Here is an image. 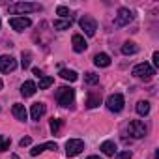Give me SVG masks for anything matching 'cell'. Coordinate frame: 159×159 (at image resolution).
<instances>
[{"label": "cell", "mask_w": 159, "mask_h": 159, "mask_svg": "<svg viewBox=\"0 0 159 159\" xmlns=\"http://www.w3.org/2000/svg\"><path fill=\"white\" fill-rule=\"evenodd\" d=\"M73 99H75V90H73V88L60 86V88L56 90V101H58V105H62V107H71V105H73Z\"/></svg>", "instance_id": "1"}, {"label": "cell", "mask_w": 159, "mask_h": 159, "mask_svg": "<svg viewBox=\"0 0 159 159\" xmlns=\"http://www.w3.org/2000/svg\"><path fill=\"white\" fill-rule=\"evenodd\" d=\"M8 11L11 15H19V13H30V11H41V6L39 4H32V2H17V4H11L8 8Z\"/></svg>", "instance_id": "2"}, {"label": "cell", "mask_w": 159, "mask_h": 159, "mask_svg": "<svg viewBox=\"0 0 159 159\" xmlns=\"http://www.w3.org/2000/svg\"><path fill=\"white\" fill-rule=\"evenodd\" d=\"M133 75H135L137 79H142V81H150V79L155 75V69H153L150 64L142 62V64H139V66L133 67Z\"/></svg>", "instance_id": "3"}, {"label": "cell", "mask_w": 159, "mask_h": 159, "mask_svg": "<svg viewBox=\"0 0 159 159\" xmlns=\"http://www.w3.org/2000/svg\"><path fill=\"white\" fill-rule=\"evenodd\" d=\"M83 150H84V142L81 139H69L66 142V155L67 157H75V155L81 153Z\"/></svg>", "instance_id": "4"}, {"label": "cell", "mask_w": 159, "mask_h": 159, "mask_svg": "<svg viewBox=\"0 0 159 159\" xmlns=\"http://www.w3.org/2000/svg\"><path fill=\"white\" fill-rule=\"evenodd\" d=\"M127 131H129V135H131L133 139H142V137L148 133V127L144 125V122H140V120H133V122H129Z\"/></svg>", "instance_id": "5"}, {"label": "cell", "mask_w": 159, "mask_h": 159, "mask_svg": "<svg viewBox=\"0 0 159 159\" xmlns=\"http://www.w3.org/2000/svg\"><path fill=\"white\" fill-rule=\"evenodd\" d=\"M124 105H125V101H124L122 94H112V96L107 98V109L111 112H120L124 109Z\"/></svg>", "instance_id": "6"}, {"label": "cell", "mask_w": 159, "mask_h": 159, "mask_svg": "<svg viewBox=\"0 0 159 159\" xmlns=\"http://www.w3.org/2000/svg\"><path fill=\"white\" fill-rule=\"evenodd\" d=\"M131 21H133V11L127 10V8H120V10H118V15H116V19H114V26L122 28V26L129 25Z\"/></svg>", "instance_id": "7"}, {"label": "cell", "mask_w": 159, "mask_h": 159, "mask_svg": "<svg viewBox=\"0 0 159 159\" xmlns=\"http://www.w3.org/2000/svg\"><path fill=\"white\" fill-rule=\"evenodd\" d=\"M79 25H81V28L84 30V34H86V36H94V34H96V30H98V23H96V19H94V17H90V15L81 17Z\"/></svg>", "instance_id": "8"}, {"label": "cell", "mask_w": 159, "mask_h": 159, "mask_svg": "<svg viewBox=\"0 0 159 159\" xmlns=\"http://www.w3.org/2000/svg\"><path fill=\"white\" fill-rule=\"evenodd\" d=\"M32 25V21L28 17H11L10 19V26L15 30V32H23L25 28H28Z\"/></svg>", "instance_id": "9"}, {"label": "cell", "mask_w": 159, "mask_h": 159, "mask_svg": "<svg viewBox=\"0 0 159 159\" xmlns=\"http://www.w3.org/2000/svg\"><path fill=\"white\" fill-rule=\"evenodd\" d=\"M17 67V60L13 58V56H0V71L2 73H10V71H13Z\"/></svg>", "instance_id": "10"}, {"label": "cell", "mask_w": 159, "mask_h": 159, "mask_svg": "<svg viewBox=\"0 0 159 159\" xmlns=\"http://www.w3.org/2000/svg\"><path fill=\"white\" fill-rule=\"evenodd\" d=\"M71 45H73V51H75V52H84L86 47H88L86 39H84L81 34H73V38H71Z\"/></svg>", "instance_id": "11"}, {"label": "cell", "mask_w": 159, "mask_h": 159, "mask_svg": "<svg viewBox=\"0 0 159 159\" xmlns=\"http://www.w3.org/2000/svg\"><path fill=\"white\" fill-rule=\"evenodd\" d=\"M11 112H13V116H15L19 122H26V118H28V111H26L25 105H21V103H15V105L11 107Z\"/></svg>", "instance_id": "12"}, {"label": "cell", "mask_w": 159, "mask_h": 159, "mask_svg": "<svg viewBox=\"0 0 159 159\" xmlns=\"http://www.w3.org/2000/svg\"><path fill=\"white\" fill-rule=\"evenodd\" d=\"M45 111H47L45 103H34L32 109H30V116H32V120H39V118L45 114Z\"/></svg>", "instance_id": "13"}, {"label": "cell", "mask_w": 159, "mask_h": 159, "mask_svg": "<svg viewBox=\"0 0 159 159\" xmlns=\"http://www.w3.org/2000/svg\"><path fill=\"white\" fill-rule=\"evenodd\" d=\"M45 150H56V142H45V144H38V146H34V148L30 150V155H32V157H36V155H39L41 152H45Z\"/></svg>", "instance_id": "14"}, {"label": "cell", "mask_w": 159, "mask_h": 159, "mask_svg": "<svg viewBox=\"0 0 159 159\" xmlns=\"http://www.w3.org/2000/svg\"><path fill=\"white\" fill-rule=\"evenodd\" d=\"M36 90H38V86H36L34 81H26V83L21 86V94H23L25 98H32V96L36 94Z\"/></svg>", "instance_id": "15"}, {"label": "cell", "mask_w": 159, "mask_h": 159, "mask_svg": "<svg viewBox=\"0 0 159 159\" xmlns=\"http://www.w3.org/2000/svg\"><path fill=\"white\" fill-rule=\"evenodd\" d=\"M94 64H96L98 67H109V66H111V56L105 54V52H99V54L94 56Z\"/></svg>", "instance_id": "16"}, {"label": "cell", "mask_w": 159, "mask_h": 159, "mask_svg": "<svg viewBox=\"0 0 159 159\" xmlns=\"http://www.w3.org/2000/svg\"><path fill=\"white\" fill-rule=\"evenodd\" d=\"M101 103V92H90L88 98H86V107L88 109H94Z\"/></svg>", "instance_id": "17"}, {"label": "cell", "mask_w": 159, "mask_h": 159, "mask_svg": "<svg viewBox=\"0 0 159 159\" xmlns=\"http://www.w3.org/2000/svg\"><path fill=\"white\" fill-rule=\"evenodd\" d=\"M101 152L105 153V155H116V144L112 142V140H105L103 144H101Z\"/></svg>", "instance_id": "18"}, {"label": "cell", "mask_w": 159, "mask_h": 159, "mask_svg": "<svg viewBox=\"0 0 159 159\" xmlns=\"http://www.w3.org/2000/svg\"><path fill=\"white\" fill-rule=\"evenodd\" d=\"M62 127H64V120H60V118H52L51 120V131H52V135H60V131H62Z\"/></svg>", "instance_id": "19"}, {"label": "cell", "mask_w": 159, "mask_h": 159, "mask_svg": "<svg viewBox=\"0 0 159 159\" xmlns=\"http://www.w3.org/2000/svg\"><path fill=\"white\" fill-rule=\"evenodd\" d=\"M122 52H124V54H135V52H139V47H137V43H133V41H125V43L122 45Z\"/></svg>", "instance_id": "20"}, {"label": "cell", "mask_w": 159, "mask_h": 159, "mask_svg": "<svg viewBox=\"0 0 159 159\" xmlns=\"http://www.w3.org/2000/svg\"><path fill=\"white\" fill-rule=\"evenodd\" d=\"M60 77L66 79V81H69V83H73V81H77V79H79V75L73 69H62L60 71Z\"/></svg>", "instance_id": "21"}, {"label": "cell", "mask_w": 159, "mask_h": 159, "mask_svg": "<svg viewBox=\"0 0 159 159\" xmlns=\"http://www.w3.org/2000/svg\"><path fill=\"white\" fill-rule=\"evenodd\" d=\"M148 112H150V103H148V101H139V103H137V114L146 116Z\"/></svg>", "instance_id": "22"}, {"label": "cell", "mask_w": 159, "mask_h": 159, "mask_svg": "<svg viewBox=\"0 0 159 159\" xmlns=\"http://www.w3.org/2000/svg\"><path fill=\"white\" fill-rule=\"evenodd\" d=\"M54 30H67L71 26V19H62V21H54Z\"/></svg>", "instance_id": "23"}, {"label": "cell", "mask_w": 159, "mask_h": 159, "mask_svg": "<svg viewBox=\"0 0 159 159\" xmlns=\"http://www.w3.org/2000/svg\"><path fill=\"white\" fill-rule=\"evenodd\" d=\"M30 62H32V54L26 51H23V54H21V66H23V69H26V67H30Z\"/></svg>", "instance_id": "24"}, {"label": "cell", "mask_w": 159, "mask_h": 159, "mask_svg": "<svg viewBox=\"0 0 159 159\" xmlns=\"http://www.w3.org/2000/svg\"><path fill=\"white\" fill-rule=\"evenodd\" d=\"M84 83H86V84H98V83H99V75H96V73H92V71L86 73V75H84Z\"/></svg>", "instance_id": "25"}, {"label": "cell", "mask_w": 159, "mask_h": 159, "mask_svg": "<svg viewBox=\"0 0 159 159\" xmlns=\"http://www.w3.org/2000/svg\"><path fill=\"white\" fill-rule=\"evenodd\" d=\"M52 83H54V79H52V77H45V75H43V77L39 79V90H45V88H49Z\"/></svg>", "instance_id": "26"}, {"label": "cell", "mask_w": 159, "mask_h": 159, "mask_svg": "<svg viewBox=\"0 0 159 159\" xmlns=\"http://www.w3.org/2000/svg\"><path fill=\"white\" fill-rule=\"evenodd\" d=\"M11 144V139L10 137H4V135H0V152H6Z\"/></svg>", "instance_id": "27"}, {"label": "cell", "mask_w": 159, "mask_h": 159, "mask_svg": "<svg viewBox=\"0 0 159 159\" xmlns=\"http://www.w3.org/2000/svg\"><path fill=\"white\" fill-rule=\"evenodd\" d=\"M56 15H60V17H69V8L58 6V8H56Z\"/></svg>", "instance_id": "28"}, {"label": "cell", "mask_w": 159, "mask_h": 159, "mask_svg": "<svg viewBox=\"0 0 159 159\" xmlns=\"http://www.w3.org/2000/svg\"><path fill=\"white\" fill-rule=\"evenodd\" d=\"M116 159H131V152L127 150V152H120V153H116Z\"/></svg>", "instance_id": "29"}, {"label": "cell", "mask_w": 159, "mask_h": 159, "mask_svg": "<svg viewBox=\"0 0 159 159\" xmlns=\"http://www.w3.org/2000/svg\"><path fill=\"white\" fill-rule=\"evenodd\" d=\"M152 60H153V66H152V67L155 69V67L159 66V52H153V58H152Z\"/></svg>", "instance_id": "30"}, {"label": "cell", "mask_w": 159, "mask_h": 159, "mask_svg": "<svg viewBox=\"0 0 159 159\" xmlns=\"http://www.w3.org/2000/svg\"><path fill=\"white\" fill-rule=\"evenodd\" d=\"M30 142H32V139H30V137H25V139H21V142H19V144L25 148V146H28Z\"/></svg>", "instance_id": "31"}, {"label": "cell", "mask_w": 159, "mask_h": 159, "mask_svg": "<svg viewBox=\"0 0 159 159\" xmlns=\"http://www.w3.org/2000/svg\"><path fill=\"white\" fill-rule=\"evenodd\" d=\"M32 71H34V75H36V77H39V79L43 77V71H41V69H38V67H34Z\"/></svg>", "instance_id": "32"}, {"label": "cell", "mask_w": 159, "mask_h": 159, "mask_svg": "<svg viewBox=\"0 0 159 159\" xmlns=\"http://www.w3.org/2000/svg\"><path fill=\"white\" fill-rule=\"evenodd\" d=\"M86 159H101L99 155H90V157H86Z\"/></svg>", "instance_id": "33"}, {"label": "cell", "mask_w": 159, "mask_h": 159, "mask_svg": "<svg viewBox=\"0 0 159 159\" xmlns=\"http://www.w3.org/2000/svg\"><path fill=\"white\" fill-rule=\"evenodd\" d=\"M4 88V83H2V79H0V90H2Z\"/></svg>", "instance_id": "34"}, {"label": "cell", "mask_w": 159, "mask_h": 159, "mask_svg": "<svg viewBox=\"0 0 159 159\" xmlns=\"http://www.w3.org/2000/svg\"><path fill=\"white\" fill-rule=\"evenodd\" d=\"M0 25H2V21H0Z\"/></svg>", "instance_id": "35"}]
</instances>
